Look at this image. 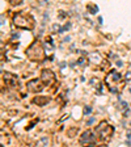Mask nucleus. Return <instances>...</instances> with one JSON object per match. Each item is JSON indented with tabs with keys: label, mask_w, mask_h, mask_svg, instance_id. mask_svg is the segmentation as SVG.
Here are the masks:
<instances>
[{
	"label": "nucleus",
	"mask_w": 131,
	"mask_h": 147,
	"mask_svg": "<svg viewBox=\"0 0 131 147\" xmlns=\"http://www.w3.org/2000/svg\"><path fill=\"white\" fill-rule=\"evenodd\" d=\"M98 147H106V146H105V144H101V146H98Z\"/></svg>",
	"instance_id": "obj_13"
},
{
	"label": "nucleus",
	"mask_w": 131,
	"mask_h": 147,
	"mask_svg": "<svg viewBox=\"0 0 131 147\" xmlns=\"http://www.w3.org/2000/svg\"><path fill=\"white\" fill-rule=\"evenodd\" d=\"M95 131L97 133L98 138H100L101 141L106 142V141H109L110 138H112V135L114 134V127L112 125H109L106 121H102V122L95 129Z\"/></svg>",
	"instance_id": "obj_3"
},
{
	"label": "nucleus",
	"mask_w": 131,
	"mask_h": 147,
	"mask_svg": "<svg viewBox=\"0 0 131 147\" xmlns=\"http://www.w3.org/2000/svg\"><path fill=\"white\" fill-rule=\"evenodd\" d=\"M127 79H131V72H127Z\"/></svg>",
	"instance_id": "obj_12"
},
{
	"label": "nucleus",
	"mask_w": 131,
	"mask_h": 147,
	"mask_svg": "<svg viewBox=\"0 0 131 147\" xmlns=\"http://www.w3.org/2000/svg\"><path fill=\"white\" fill-rule=\"evenodd\" d=\"M13 25L18 29H26L32 30L34 28V18L30 13L26 12H17L13 15Z\"/></svg>",
	"instance_id": "obj_1"
},
{
	"label": "nucleus",
	"mask_w": 131,
	"mask_h": 147,
	"mask_svg": "<svg viewBox=\"0 0 131 147\" xmlns=\"http://www.w3.org/2000/svg\"><path fill=\"white\" fill-rule=\"evenodd\" d=\"M45 87V84L42 83V80L40 79H32L26 83V89L29 92H33V93H37V92H41Z\"/></svg>",
	"instance_id": "obj_6"
},
{
	"label": "nucleus",
	"mask_w": 131,
	"mask_h": 147,
	"mask_svg": "<svg viewBox=\"0 0 131 147\" xmlns=\"http://www.w3.org/2000/svg\"><path fill=\"white\" fill-rule=\"evenodd\" d=\"M106 84L109 87V91L113 92V93H117L119 89V86H118V82L122 80V76H121V74H118L116 70H112L109 74H107L106 76Z\"/></svg>",
	"instance_id": "obj_4"
},
{
	"label": "nucleus",
	"mask_w": 131,
	"mask_h": 147,
	"mask_svg": "<svg viewBox=\"0 0 131 147\" xmlns=\"http://www.w3.org/2000/svg\"><path fill=\"white\" fill-rule=\"evenodd\" d=\"M41 80H42V83L45 84V86H50V84H52V83L55 82L54 72H52L51 70H49V68L42 70V72H41Z\"/></svg>",
	"instance_id": "obj_7"
},
{
	"label": "nucleus",
	"mask_w": 131,
	"mask_h": 147,
	"mask_svg": "<svg viewBox=\"0 0 131 147\" xmlns=\"http://www.w3.org/2000/svg\"><path fill=\"white\" fill-rule=\"evenodd\" d=\"M92 112V108L91 107H85L84 108V114H88V113H91Z\"/></svg>",
	"instance_id": "obj_11"
},
{
	"label": "nucleus",
	"mask_w": 131,
	"mask_h": 147,
	"mask_svg": "<svg viewBox=\"0 0 131 147\" xmlns=\"http://www.w3.org/2000/svg\"><path fill=\"white\" fill-rule=\"evenodd\" d=\"M79 143L83 147H95L96 146V137L93 131L91 130H85L79 138Z\"/></svg>",
	"instance_id": "obj_5"
},
{
	"label": "nucleus",
	"mask_w": 131,
	"mask_h": 147,
	"mask_svg": "<svg viewBox=\"0 0 131 147\" xmlns=\"http://www.w3.org/2000/svg\"><path fill=\"white\" fill-rule=\"evenodd\" d=\"M88 11L92 13V15H95L96 12H98V7L96 4H89L88 5Z\"/></svg>",
	"instance_id": "obj_10"
},
{
	"label": "nucleus",
	"mask_w": 131,
	"mask_h": 147,
	"mask_svg": "<svg viewBox=\"0 0 131 147\" xmlns=\"http://www.w3.org/2000/svg\"><path fill=\"white\" fill-rule=\"evenodd\" d=\"M3 79L5 82V84H8L9 87H15L17 84V76L13 75V74H9V72H4L3 74Z\"/></svg>",
	"instance_id": "obj_8"
},
{
	"label": "nucleus",
	"mask_w": 131,
	"mask_h": 147,
	"mask_svg": "<svg viewBox=\"0 0 131 147\" xmlns=\"http://www.w3.org/2000/svg\"><path fill=\"white\" fill-rule=\"evenodd\" d=\"M26 57L33 62H42L45 59V49L40 41H34L25 51Z\"/></svg>",
	"instance_id": "obj_2"
},
{
	"label": "nucleus",
	"mask_w": 131,
	"mask_h": 147,
	"mask_svg": "<svg viewBox=\"0 0 131 147\" xmlns=\"http://www.w3.org/2000/svg\"><path fill=\"white\" fill-rule=\"evenodd\" d=\"M49 101H50V98L46 97V96H37V97L33 98V102L34 104H37L38 107H45Z\"/></svg>",
	"instance_id": "obj_9"
}]
</instances>
